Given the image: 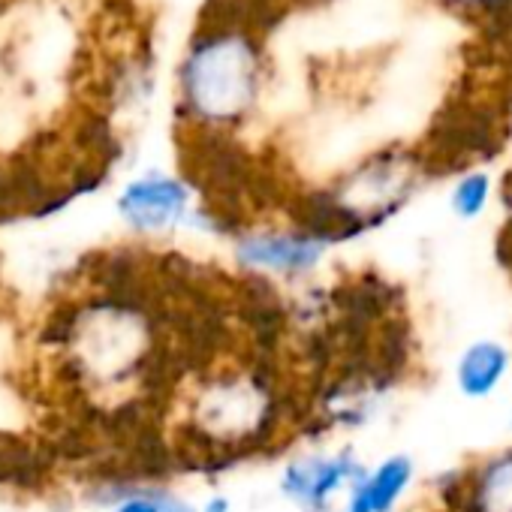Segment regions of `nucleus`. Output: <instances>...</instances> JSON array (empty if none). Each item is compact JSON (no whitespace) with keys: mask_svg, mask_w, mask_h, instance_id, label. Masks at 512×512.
Listing matches in <instances>:
<instances>
[{"mask_svg":"<svg viewBox=\"0 0 512 512\" xmlns=\"http://www.w3.org/2000/svg\"><path fill=\"white\" fill-rule=\"evenodd\" d=\"M187 380V416L169 437L175 470L223 473L305 434V386L278 353L238 344Z\"/></svg>","mask_w":512,"mask_h":512,"instance_id":"obj_1","label":"nucleus"},{"mask_svg":"<svg viewBox=\"0 0 512 512\" xmlns=\"http://www.w3.org/2000/svg\"><path fill=\"white\" fill-rule=\"evenodd\" d=\"M260 97V52L241 28H208L181 67L187 118L208 136L238 127Z\"/></svg>","mask_w":512,"mask_h":512,"instance_id":"obj_2","label":"nucleus"},{"mask_svg":"<svg viewBox=\"0 0 512 512\" xmlns=\"http://www.w3.org/2000/svg\"><path fill=\"white\" fill-rule=\"evenodd\" d=\"M332 244L290 220H250L232 238V266L244 281L302 287L326 263Z\"/></svg>","mask_w":512,"mask_h":512,"instance_id":"obj_3","label":"nucleus"},{"mask_svg":"<svg viewBox=\"0 0 512 512\" xmlns=\"http://www.w3.org/2000/svg\"><path fill=\"white\" fill-rule=\"evenodd\" d=\"M365 464L350 443L311 446L281 464L278 491L299 512H338Z\"/></svg>","mask_w":512,"mask_h":512,"instance_id":"obj_4","label":"nucleus"},{"mask_svg":"<svg viewBox=\"0 0 512 512\" xmlns=\"http://www.w3.org/2000/svg\"><path fill=\"white\" fill-rule=\"evenodd\" d=\"M434 494L443 512H512V443L449 470Z\"/></svg>","mask_w":512,"mask_h":512,"instance_id":"obj_5","label":"nucleus"},{"mask_svg":"<svg viewBox=\"0 0 512 512\" xmlns=\"http://www.w3.org/2000/svg\"><path fill=\"white\" fill-rule=\"evenodd\" d=\"M193 184L172 175H145L124 187L118 199L121 217L145 235L175 229L181 223H193L196 217Z\"/></svg>","mask_w":512,"mask_h":512,"instance_id":"obj_6","label":"nucleus"},{"mask_svg":"<svg viewBox=\"0 0 512 512\" xmlns=\"http://www.w3.org/2000/svg\"><path fill=\"white\" fill-rule=\"evenodd\" d=\"M416 476L419 467L410 452H389L374 464H365L338 512H398L413 491Z\"/></svg>","mask_w":512,"mask_h":512,"instance_id":"obj_7","label":"nucleus"},{"mask_svg":"<svg viewBox=\"0 0 512 512\" xmlns=\"http://www.w3.org/2000/svg\"><path fill=\"white\" fill-rule=\"evenodd\" d=\"M512 374V350L500 338H473L452 365L455 392L464 401H488Z\"/></svg>","mask_w":512,"mask_h":512,"instance_id":"obj_8","label":"nucleus"},{"mask_svg":"<svg viewBox=\"0 0 512 512\" xmlns=\"http://www.w3.org/2000/svg\"><path fill=\"white\" fill-rule=\"evenodd\" d=\"M52 464L55 452L49 443H28L19 434L0 431V482L37 488Z\"/></svg>","mask_w":512,"mask_h":512,"instance_id":"obj_9","label":"nucleus"},{"mask_svg":"<svg viewBox=\"0 0 512 512\" xmlns=\"http://www.w3.org/2000/svg\"><path fill=\"white\" fill-rule=\"evenodd\" d=\"M491 196H494L491 175L482 172V169H470V172L458 175V181L452 184V190H449V211L461 223H476L488 211Z\"/></svg>","mask_w":512,"mask_h":512,"instance_id":"obj_10","label":"nucleus"},{"mask_svg":"<svg viewBox=\"0 0 512 512\" xmlns=\"http://www.w3.org/2000/svg\"><path fill=\"white\" fill-rule=\"evenodd\" d=\"M199 512H232V500H229V494L214 491V494L199 506Z\"/></svg>","mask_w":512,"mask_h":512,"instance_id":"obj_11","label":"nucleus"},{"mask_svg":"<svg viewBox=\"0 0 512 512\" xmlns=\"http://www.w3.org/2000/svg\"><path fill=\"white\" fill-rule=\"evenodd\" d=\"M500 202H503V211H506V223L503 226L512 229V169H509V175H506V181L500 187Z\"/></svg>","mask_w":512,"mask_h":512,"instance_id":"obj_12","label":"nucleus"},{"mask_svg":"<svg viewBox=\"0 0 512 512\" xmlns=\"http://www.w3.org/2000/svg\"><path fill=\"white\" fill-rule=\"evenodd\" d=\"M461 4H479V7H485V0H461Z\"/></svg>","mask_w":512,"mask_h":512,"instance_id":"obj_13","label":"nucleus"},{"mask_svg":"<svg viewBox=\"0 0 512 512\" xmlns=\"http://www.w3.org/2000/svg\"><path fill=\"white\" fill-rule=\"evenodd\" d=\"M509 425H512V404H509Z\"/></svg>","mask_w":512,"mask_h":512,"instance_id":"obj_14","label":"nucleus"}]
</instances>
